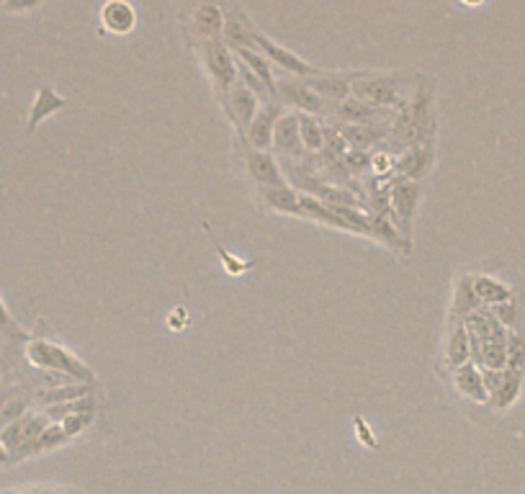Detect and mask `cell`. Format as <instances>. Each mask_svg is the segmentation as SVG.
<instances>
[{"mask_svg":"<svg viewBox=\"0 0 525 494\" xmlns=\"http://www.w3.org/2000/svg\"><path fill=\"white\" fill-rule=\"evenodd\" d=\"M435 137V109H433V88L425 80H420L417 91L410 101L394 113L389 129V152L397 158L407 147L423 142H433Z\"/></svg>","mask_w":525,"mask_h":494,"instance_id":"cell-1","label":"cell"},{"mask_svg":"<svg viewBox=\"0 0 525 494\" xmlns=\"http://www.w3.org/2000/svg\"><path fill=\"white\" fill-rule=\"evenodd\" d=\"M407 73H355L353 75V96L368 101L371 106L397 113L410 98H404Z\"/></svg>","mask_w":525,"mask_h":494,"instance_id":"cell-2","label":"cell"},{"mask_svg":"<svg viewBox=\"0 0 525 494\" xmlns=\"http://www.w3.org/2000/svg\"><path fill=\"white\" fill-rule=\"evenodd\" d=\"M26 358L29 363L42 371H54V373H63L70 382L80 383H93V373L91 368L85 366L80 358H75L70 351H64L63 345L57 343H49L44 337H32L29 345H26Z\"/></svg>","mask_w":525,"mask_h":494,"instance_id":"cell-3","label":"cell"},{"mask_svg":"<svg viewBox=\"0 0 525 494\" xmlns=\"http://www.w3.org/2000/svg\"><path fill=\"white\" fill-rule=\"evenodd\" d=\"M423 199V186L407 180V178H394L392 189H389V207H392V217L402 229V235L410 239L413 235V219Z\"/></svg>","mask_w":525,"mask_h":494,"instance_id":"cell-4","label":"cell"},{"mask_svg":"<svg viewBox=\"0 0 525 494\" xmlns=\"http://www.w3.org/2000/svg\"><path fill=\"white\" fill-rule=\"evenodd\" d=\"M204 60H207V70L214 85L222 93H229L238 85V57L229 52L222 39H211V42H204Z\"/></svg>","mask_w":525,"mask_h":494,"instance_id":"cell-5","label":"cell"},{"mask_svg":"<svg viewBox=\"0 0 525 494\" xmlns=\"http://www.w3.org/2000/svg\"><path fill=\"white\" fill-rule=\"evenodd\" d=\"M327 119L337 121V124H382V121H392L394 113L376 109L368 101L350 96L345 101H340V103H330Z\"/></svg>","mask_w":525,"mask_h":494,"instance_id":"cell-6","label":"cell"},{"mask_svg":"<svg viewBox=\"0 0 525 494\" xmlns=\"http://www.w3.org/2000/svg\"><path fill=\"white\" fill-rule=\"evenodd\" d=\"M276 96L281 98L284 103H288V106L299 109V113H312V116H322V113H325V116H327V111H330V103L322 96H317V93L306 85L304 78L276 82Z\"/></svg>","mask_w":525,"mask_h":494,"instance_id":"cell-7","label":"cell"},{"mask_svg":"<svg viewBox=\"0 0 525 494\" xmlns=\"http://www.w3.org/2000/svg\"><path fill=\"white\" fill-rule=\"evenodd\" d=\"M253 44H255V49H258V52H260L266 60H268V63H276L278 67H284L287 73L297 75V78H315V75H319L317 67L306 64L302 57H297L294 52L278 47V44H276V42H271L266 34L255 32L253 34Z\"/></svg>","mask_w":525,"mask_h":494,"instance_id":"cell-8","label":"cell"},{"mask_svg":"<svg viewBox=\"0 0 525 494\" xmlns=\"http://www.w3.org/2000/svg\"><path fill=\"white\" fill-rule=\"evenodd\" d=\"M433 162H435V144H413V147H407L404 152H399L397 158H394V173L399 178H407V180L420 183L433 170Z\"/></svg>","mask_w":525,"mask_h":494,"instance_id":"cell-9","label":"cell"},{"mask_svg":"<svg viewBox=\"0 0 525 494\" xmlns=\"http://www.w3.org/2000/svg\"><path fill=\"white\" fill-rule=\"evenodd\" d=\"M273 150L288 160H304L309 152L304 150L302 131H299V111L281 113L273 129Z\"/></svg>","mask_w":525,"mask_h":494,"instance_id":"cell-10","label":"cell"},{"mask_svg":"<svg viewBox=\"0 0 525 494\" xmlns=\"http://www.w3.org/2000/svg\"><path fill=\"white\" fill-rule=\"evenodd\" d=\"M284 113V109L278 106V101L273 103H266L260 111L255 113V119L250 121V127L245 129V137H248V144L250 150H263L268 152L273 147V129H276V121L278 116Z\"/></svg>","mask_w":525,"mask_h":494,"instance_id":"cell-11","label":"cell"},{"mask_svg":"<svg viewBox=\"0 0 525 494\" xmlns=\"http://www.w3.org/2000/svg\"><path fill=\"white\" fill-rule=\"evenodd\" d=\"M333 127L340 131V137L348 142L350 150L368 152L374 144H382L389 140L392 121H382V124H337V121H333Z\"/></svg>","mask_w":525,"mask_h":494,"instance_id":"cell-12","label":"cell"},{"mask_svg":"<svg viewBox=\"0 0 525 494\" xmlns=\"http://www.w3.org/2000/svg\"><path fill=\"white\" fill-rule=\"evenodd\" d=\"M248 173L253 178L260 189H276V186H288L287 176L278 165V160L273 158L271 152L263 150H250L248 152Z\"/></svg>","mask_w":525,"mask_h":494,"instance_id":"cell-13","label":"cell"},{"mask_svg":"<svg viewBox=\"0 0 525 494\" xmlns=\"http://www.w3.org/2000/svg\"><path fill=\"white\" fill-rule=\"evenodd\" d=\"M353 75H355V73H322V70H319V75L304 80H306V85H309L317 96L325 98L327 103H340V101L353 96Z\"/></svg>","mask_w":525,"mask_h":494,"instance_id":"cell-14","label":"cell"},{"mask_svg":"<svg viewBox=\"0 0 525 494\" xmlns=\"http://www.w3.org/2000/svg\"><path fill=\"white\" fill-rule=\"evenodd\" d=\"M101 24L109 34L124 36V34L134 32L137 26V11L129 5L127 0H109L101 8Z\"/></svg>","mask_w":525,"mask_h":494,"instance_id":"cell-15","label":"cell"},{"mask_svg":"<svg viewBox=\"0 0 525 494\" xmlns=\"http://www.w3.org/2000/svg\"><path fill=\"white\" fill-rule=\"evenodd\" d=\"M371 222V237H376L382 245L399 250V253H410V239L402 235V229L394 222L392 211L389 214H368Z\"/></svg>","mask_w":525,"mask_h":494,"instance_id":"cell-16","label":"cell"},{"mask_svg":"<svg viewBox=\"0 0 525 494\" xmlns=\"http://www.w3.org/2000/svg\"><path fill=\"white\" fill-rule=\"evenodd\" d=\"M227 106H229L232 116L238 119L239 127L248 129L250 121L255 119V113L260 111V98L255 96L245 82H238V85L227 93Z\"/></svg>","mask_w":525,"mask_h":494,"instance_id":"cell-17","label":"cell"},{"mask_svg":"<svg viewBox=\"0 0 525 494\" xmlns=\"http://www.w3.org/2000/svg\"><path fill=\"white\" fill-rule=\"evenodd\" d=\"M453 383L456 389L462 392L463 397L477 402V404H487L490 402V394L484 389V379H481V368L474 366L472 361L463 363V366L453 368Z\"/></svg>","mask_w":525,"mask_h":494,"instance_id":"cell-18","label":"cell"},{"mask_svg":"<svg viewBox=\"0 0 525 494\" xmlns=\"http://www.w3.org/2000/svg\"><path fill=\"white\" fill-rule=\"evenodd\" d=\"M253 34L255 29L250 26V21L238 5H232V11L224 16V44L235 49H255Z\"/></svg>","mask_w":525,"mask_h":494,"instance_id":"cell-19","label":"cell"},{"mask_svg":"<svg viewBox=\"0 0 525 494\" xmlns=\"http://www.w3.org/2000/svg\"><path fill=\"white\" fill-rule=\"evenodd\" d=\"M64 106H67V98L57 96V91H54L52 85H42V88H39V93H36V98H34L26 134H34V129L39 127L44 119H49L52 113L63 111Z\"/></svg>","mask_w":525,"mask_h":494,"instance_id":"cell-20","label":"cell"},{"mask_svg":"<svg viewBox=\"0 0 525 494\" xmlns=\"http://www.w3.org/2000/svg\"><path fill=\"white\" fill-rule=\"evenodd\" d=\"M520 392H523V371L505 368L502 371V382H500V386L494 389V394L490 397V404H492L494 410L505 412L520 399Z\"/></svg>","mask_w":525,"mask_h":494,"instance_id":"cell-21","label":"cell"},{"mask_svg":"<svg viewBox=\"0 0 525 494\" xmlns=\"http://www.w3.org/2000/svg\"><path fill=\"white\" fill-rule=\"evenodd\" d=\"M93 392V383H63V386H54V389H39L34 394V402L42 404V407H52V404H63V402H75V399L91 397Z\"/></svg>","mask_w":525,"mask_h":494,"instance_id":"cell-22","label":"cell"},{"mask_svg":"<svg viewBox=\"0 0 525 494\" xmlns=\"http://www.w3.org/2000/svg\"><path fill=\"white\" fill-rule=\"evenodd\" d=\"M451 335H448V345H446V361L451 371L453 368L463 366L472 361V351H469V333H466V324L463 319H451Z\"/></svg>","mask_w":525,"mask_h":494,"instance_id":"cell-23","label":"cell"},{"mask_svg":"<svg viewBox=\"0 0 525 494\" xmlns=\"http://www.w3.org/2000/svg\"><path fill=\"white\" fill-rule=\"evenodd\" d=\"M299 207H302V217L304 219H312V222L327 224V227H335V229H343V232H350L348 222L343 217H337L333 208L325 207L319 199L309 196V193H302L299 196Z\"/></svg>","mask_w":525,"mask_h":494,"instance_id":"cell-24","label":"cell"},{"mask_svg":"<svg viewBox=\"0 0 525 494\" xmlns=\"http://www.w3.org/2000/svg\"><path fill=\"white\" fill-rule=\"evenodd\" d=\"M479 306H484V304L479 302L474 284H472V276H462V278L456 281V288H453L451 319H466L472 312H477Z\"/></svg>","mask_w":525,"mask_h":494,"instance_id":"cell-25","label":"cell"},{"mask_svg":"<svg viewBox=\"0 0 525 494\" xmlns=\"http://www.w3.org/2000/svg\"><path fill=\"white\" fill-rule=\"evenodd\" d=\"M193 26L201 34V39H222L224 34V14L219 5L214 3H204L196 14H193Z\"/></svg>","mask_w":525,"mask_h":494,"instance_id":"cell-26","label":"cell"},{"mask_svg":"<svg viewBox=\"0 0 525 494\" xmlns=\"http://www.w3.org/2000/svg\"><path fill=\"white\" fill-rule=\"evenodd\" d=\"M299 196L302 193L291 186H276V189H260V199L281 214H291V217H302V207H299Z\"/></svg>","mask_w":525,"mask_h":494,"instance_id":"cell-27","label":"cell"},{"mask_svg":"<svg viewBox=\"0 0 525 494\" xmlns=\"http://www.w3.org/2000/svg\"><path fill=\"white\" fill-rule=\"evenodd\" d=\"M472 284H474L479 302L487 304V306L512 302V288H510L508 284L492 278V276H472Z\"/></svg>","mask_w":525,"mask_h":494,"instance_id":"cell-28","label":"cell"},{"mask_svg":"<svg viewBox=\"0 0 525 494\" xmlns=\"http://www.w3.org/2000/svg\"><path fill=\"white\" fill-rule=\"evenodd\" d=\"M299 131H302V144L309 155L319 152L325 147V124L312 113H299Z\"/></svg>","mask_w":525,"mask_h":494,"instance_id":"cell-29","label":"cell"},{"mask_svg":"<svg viewBox=\"0 0 525 494\" xmlns=\"http://www.w3.org/2000/svg\"><path fill=\"white\" fill-rule=\"evenodd\" d=\"M235 57H238L239 63L245 64L253 75L263 80L271 91H276V78H273L271 73V63H268L258 49H235Z\"/></svg>","mask_w":525,"mask_h":494,"instance_id":"cell-30","label":"cell"},{"mask_svg":"<svg viewBox=\"0 0 525 494\" xmlns=\"http://www.w3.org/2000/svg\"><path fill=\"white\" fill-rule=\"evenodd\" d=\"M70 438L64 435L63 425L60 422H49L44 432L34 441L32 446H26V450L21 453V459H26V456H34V453H42V450H52V448H60L63 443H67Z\"/></svg>","mask_w":525,"mask_h":494,"instance_id":"cell-31","label":"cell"},{"mask_svg":"<svg viewBox=\"0 0 525 494\" xmlns=\"http://www.w3.org/2000/svg\"><path fill=\"white\" fill-rule=\"evenodd\" d=\"M29 407H32V399L29 397H21V394L18 397H8V402L0 410V428L16 422L24 415H29Z\"/></svg>","mask_w":525,"mask_h":494,"instance_id":"cell-32","label":"cell"},{"mask_svg":"<svg viewBox=\"0 0 525 494\" xmlns=\"http://www.w3.org/2000/svg\"><path fill=\"white\" fill-rule=\"evenodd\" d=\"M508 368L525 371V335L508 330Z\"/></svg>","mask_w":525,"mask_h":494,"instance_id":"cell-33","label":"cell"},{"mask_svg":"<svg viewBox=\"0 0 525 494\" xmlns=\"http://www.w3.org/2000/svg\"><path fill=\"white\" fill-rule=\"evenodd\" d=\"M93 420H96V410H85V412H73L70 417H64L60 425H63L67 438H75V435H80L85 428H91Z\"/></svg>","mask_w":525,"mask_h":494,"instance_id":"cell-34","label":"cell"},{"mask_svg":"<svg viewBox=\"0 0 525 494\" xmlns=\"http://www.w3.org/2000/svg\"><path fill=\"white\" fill-rule=\"evenodd\" d=\"M343 165H345V170H348L350 176H361V173L371 170V155L364 152V150H348L343 155Z\"/></svg>","mask_w":525,"mask_h":494,"instance_id":"cell-35","label":"cell"},{"mask_svg":"<svg viewBox=\"0 0 525 494\" xmlns=\"http://www.w3.org/2000/svg\"><path fill=\"white\" fill-rule=\"evenodd\" d=\"M204 229H207V235L211 237V242H214V247H217V253H219V257L224 260V268H227V273H232V276H239L242 271H248L253 263H242V260H238V257H232L227 250H224L222 245L217 242V237H214V232H211V227L209 224H201Z\"/></svg>","mask_w":525,"mask_h":494,"instance_id":"cell-36","label":"cell"},{"mask_svg":"<svg viewBox=\"0 0 525 494\" xmlns=\"http://www.w3.org/2000/svg\"><path fill=\"white\" fill-rule=\"evenodd\" d=\"M492 315L505 330H515L518 327V317H520V306L512 302L497 304V306H492Z\"/></svg>","mask_w":525,"mask_h":494,"instance_id":"cell-37","label":"cell"},{"mask_svg":"<svg viewBox=\"0 0 525 494\" xmlns=\"http://www.w3.org/2000/svg\"><path fill=\"white\" fill-rule=\"evenodd\" d=\"M371 170L376 178H389L394 173V155L389 150H379L371 155Z\"/></svg>","mask_w":525,"mask_h":494,"instance_id":"cell-38","label":"cell"},{"mask_svg":"<svg viewBox=\"0 0 525 494\" xmlns=\"http://www.w3.org/2000/svg\"><path fill=\"white\" fill-rule=\"evenodd\" d=\"M0 333L8 337H26L16 324V319L11 317V312H8V306H5L3 299H0Z\"/></svg>","mask_w":525,"mask_h":494,"instance_id":"cell-39","label":"cell"},{"mask_svg":"<svg viewBox=\"0 0 525 494\" xmlns=\"http://www.w3.org/2000/svg\"><path fill=\"white\" fill-rule=\"evenodd\" d=\"M355 431H358V441H361L364 446L376 448V441H374V435H371V428H368L361 417H355Z\"/></svg>","mask_w":525,"mask_h":494,"instance_id":"cell-40","label":"cell"},{"mask_svg":"<svg viewBox=\"0 0 525 494\" xmlns=\"http://www.w3.org/2000/svg\"><path fill=\"white\" fill-rule=\"evenodd\" d=\"M36 3H39V0H8L5 8H8V11H29Z\"/></svg>","mask_w":525,"mask_h":494,"instance_id":"cell-41","label":"cell"},{"mask_svg":"<svg viewBox=\"0 0 525 494\" xmlns=\"http://www.w3.org/2000/svg\"><path fill=\"white\" fill-rule=\"evenodd\" d=\"M8 461H14V459H11V453L5 450V446L0 443V466H3V463H8Z\"/></svg>","mask_w":525,"mask_h":494,"instance_id":"cell-42","label":"cell"},{"mask_svg":"<svg viewBox=\"0 0 525 494\" xmlns=\"http://www.w3.org/2000/svg\"><path fill=\"white\" fill-rule=\"evenodd\" d=\"M8 397H11V394H8V389H0V410H3V404L8 402Z\"/></svg>","mask_w":525,"mask_h":494,"instance_id":"cell-43","label":"cell"},{"mask_svg":"<svg viewBox=\"0 0 525 494\" xmlns=\"http://www.w3.org/2000/svg\"><path fill=\"white\" fill-rule=\"evenodd\" d=\"M39 494H70V492H60V489H42Z\"/></svg>","mask_w":525,"mask_h":494,"instance_id":"cell-44","label":"cell"},{"mask_svg":"<svg viewBox=\"0 0 525 494\" xmlns=\"http://www.w3.org/2000/svg\"><path fill=\"white\" fill-rule=\"evenodd\" d=\"M42 489H26V492H16V494H39Z\"/></svg>","mask_w":525,"mask_h":494,"instance_id":"cell-45","label":"cell"},{"mask_svg":"<svg viewBox=\"0 0 525 494\" xmlns=\"http://www.w3.org/2000/svg\"><path fill=\"white\" fill-rule=\"evenodd\" d=\"M0 3H8V0H0Z\"/></svg>","mask_w":525,"mask_h":494,"instance_id":"cell-46","label":"cell"}]
</instances>
